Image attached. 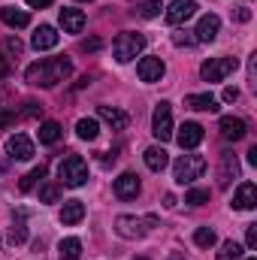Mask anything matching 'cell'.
<instances>
[{"mask_svg": "<svg viewBox=\"0 0 257 260\" xmlns=\"http://www.w3.org/2000/svg\"><path fill=\"white\" fill-rule=\"evenodd\" d=\"M70 73H73V61L61 55V58H46V61L30 64L27 73H24V79H27L30 85H37V88H52V85L64 82Z\"/></svg>", "mask_w": 257, "mask_h": 260, "instance_id": "cell-1", "label": "cell"}, {"mask_svg": "<svg viewBox=\"0 0 257 260\" xmlns=\"http://www.w3.org/2000/svg\"><path fill=\"white\" fill-rule=\"evenodd\" d=\"M58 179L67 188H82L88 182V164L79 154H67L64 160L58 164Z\"/></svg>", "mask_w": 257, "mask_h": 260, "instance_id": "cell-2", "label": "cell"}, {"mask_svg": "<svg viewBox=\"0 0 257 260\" xmlns=\"http://www.w3.org/2000/svg\"><path fill=\"white\" fill-rule=\"evenodd\" d=\"M203 173H206V157H200V154H182L173 167L176 185H194Z\"/></svg>", "mask_w": 257, "mask_h": 260, "instance_id": "cell-3", "label": "cell"}, {"mask_svg": "<svg viewBox=\"0 0 257 260\" xmlns=\"http://www.w3.org/2000/svg\"><path fill=\"white\" fill-rule=\"evenodd\" d=\"M154 224H157V218H154V215H145V218L118 215V218H115V233H118V236H124V239H142Z\"/></svg>", "mask_w": 257, "mask_h": 260, "instance_id": "cell-4", "label": "cell"}, {"mask_svg": "<svg viewBox=\"0 0 257 260\" xmlns=\"http://www.w3.org/2000/svg\"><path fill=\"white\" fill-rule=\"evenodd\" d=\"M145 49V37L142 34H118L115 37V43H112V55H115V61L118 64H127V61H133L139 52Z\"/></svg>", "mask_w": 257, "mask_h": 260, "instance_id": "cell-5", "label": "cell"}, {"mask_svg": "<svg viewBox=\"0 0 257 260\" xmlns=\"http://www.w3.org/2000/svg\"><path fill=\"white\" fill-rule=\"evenodd\" d=\"M236 67H239L236 58H209V61L200 64V76H203V82H221V79H227Z\"/></svg>", "mask_w": 257, "mask_h": 260, "instance_id": "cell-6", "label": "cell"}, {"mask_svg": "<svg viewBox=\"0 0 257 260\" xmlns=\"http://www.w3.org/2000/svg\"><path fill=\"white\" fill-rule=\"evenodd\" d=\"M151 133L160 142H167L173 136V106L170 103H157V109L151 115Z\"/></svg>", "mask_w": 257, "mask_h": 260, "instance_id": "cell-7", "label": "cell"}, {"mask_svg": "<svg viewBox=\"0 0 257 260\" xmlns=\"http://www.w3.org/2000/svg\"><path fill=\"white\" fill-rule=\"evenodd\" d=\"M221 30V18L215 12H206L200 21H197V30H194V43H212Z\"/></svg>", "mask_w": 257, "mask_h": 260, "instance_id": "cell-8", "label": "cell"}, {"mask_svg": "<svg viewBox=\"0 0 257 260\" xmlns=\"http://www.w3.org/2000/svg\"><path fill=\"white\" fill-rule=\"evenodd\" d=\"M218 160H221V164H218V185H221V188H230V182L239 179V160H236L233 151H221Z\"/></svg>", "mask_w": 257, "mask_h": 260, "instance_id": "cell-9", "label": "cell"}, {"mask_svg": "<svg viewBox=\"0 0 257 260\" xmlns=\"http://www.w3.org/2000/svg\"><path fill=\"white\" fill-rule=\"evenodd\" d=\"M6 151H9L12 160H30V157H34V142H30L24 133H12V136L6 139Z\"/></svg>", "mask_w": 257, "mask_h": 260, "instance_id": "cell-10", "label": "cell"}, {"mask_svg": "<svg viewBox=\"0 0 257 260\" xmlns=\"http://www.w3.org/2000/svg\"><path fill=\"white\" fill-rule=\"evenodd\" d=\"M58 40H61V34H58L52 24H40V27L34 30V37H30V46H34L37 52H49V49L58 46Z\"/></svg>", "mask_w": 257, "mask_h": 260, "instance_id": "cell-11", "label": "cell"}, {"mask_svg": "<svg viewBox=\"0 0 257 260\" xmlns=\"http://www.w3.org/2000/svg\"><path fill=\"white\" fill-rule=\"evenodd\" d=\"M197 12V0H173V6L167 9V21L170 24H185Z\"/></svg>", "mask_w": 257, "mask_h": 260, "instance_id": "cell-12", "label": "cell"}, {"mask_svg": "<svg viewBox=\"0 0 257 260\" xmlns=\"http://www.w3.org/2000/svg\"><path fill=\"white\" fill-rule=\"evenodd\" d=\"M136 73H139L142 82H160L164 73H167V67H164L160 58H142V61L136 64Z\"/></svg>", "mask_w": 257, "mask_h": 260, "instance_id": "cell-13", "label": "cell"}, {"mask_svg": "<svg viewBox=\"0 0 257 260\" xmlns=\"http://www.w3.org/2000/svg\"><path fill=\"white\" fill-rule=\"evenodd\" d=\"M139 194V176L136 173H121L115 179V197L118 200H133Z\"/></svg>", "mask_w": 257, "mask_h": 260, "instance_id": "cell-14", "label": "cell"}, {"mask_svg": "<svg viewBox=\"0 0 257 260\" xmlns=\"http://www.w3.org/2000/svg\"><path fill=\"white\" fill-rule=\"evenodd\" d=\"M254 206H257V188L251 182H242V185L236 188V197H233V209L248 212V209H254Z\"/></svg>", "mask_w": 257, "mask_h": 260, "instance_id": "cell-15", "label": "cell"}, {"mask_svg": "<svg viewBox=\"0 0 257 260\" xmlns=\"http://www.w3.org/2000/svg\"><path fill=\"white\" fill-rule=\"evenodd\" d=\"M61 27H64L67 34H82V27H85V12L82 9H76V6H67L61 9Z\"/></svg>", "mask_w": 257, "mask_h": 260, "instance_id": "cell-16", "label": "cell"}, {"mask_svg": "<svg viewBox=\"0 0 257 260\" xmlns=\"http://www.w3.org/2000/svg\"><path fill=\"white\" fill-rule=\"evenodd\" d=\"M218 130H221L224 139L239 142V139L245 136V121H242V118H233V115H224V118L218 121Z\"/></svg>", "mask_w": 257, "mask_h": 260, "instance_id": "cell-17", "label": "cell"}, {"mask_svg": "<svg viewBox=\"0 0 257 260\" xmlns=\"http://www.w3.org/2000/svg\"><path fill=\"white\" fill-rule=\"evenodd\" d=\"M176 139H179L182 148H197V145L203 142V127H200L197 121H185V124L179 127V136H176Z\"/></svg>", "mask_w": 257, "mask_h": 260, "instance_id": "cell-18", "label": "cell"}, {"mask_svg": "<svg viewBox=\"0 0 257 260\" xmlns=\"http://www.w3.org/2000/svg\"><path fill=\"white\" fill-rule=\"evenodd\" d=\"M97 118H103L112 130H124L127 121H130L127 112H121V109H115V106H97Z\"/></svg>", "mask_w": 257, "mask_h": 260, "instance_id": "cell-19", "label": "cell"}, {"mask_svg": "<svg viewBox=\"0 0 257 260\" xmlns=\"http://www.w3.org/2000/svg\"><path fill=\"white\" fill-rule=\"evenodd\" d=\"M142 160H145V167H148L151 173H160V170L170 164V157H167V151H164L160 145H151V148H145Z\"/></svg>", "mask_w": 257, "mask_h": 260, "instance_id": "cell-20", "label": "cell"}, {"mask_svg": "<svg viewBox=\"0 0 257 260\" xmlns=\"http://www.w3.org/2000/svg\"><path fill=\"white\" fill-rule=\"evenodd\" d=\"M185 106L188 109H197V112H215L218 109V100L212 94H188L185 97Z\"/></svg>", "mask_w": 257, "mask_h": 260, "instance_id": "cell-21", "label": "cell"}, {"mask_svg": "<svg viewBox=\"0 0 257 260\" xmlns=\"http://www.w3.org/2000/svg\"><path fill=\"white\" fill-rule=\"evenodd\" d=\"M0 21L9 24V27H27L30 24V15L21 12V9H15V6H3L0 9Z\"/></svg>", "mask_w": 257, "mask_h": 260, "instance_id": "cell-22", "label": "cell"}, {"mask_svg": "<svg viewBox=\"0 0 257 260\" xmlns=\"http://www.w3.org/2000/svg\"><path fill=\"white\" fill-rule=\"evenodd\" d=\"M85 218V206H82V200H67L64 209H61V221L64 224H79Z\"/></svg>", "mask_w": 257, "mask_h": 260, "instance_id": "cell-23", "label": "cell"}, {"mask_svg": "<svg viewBox=\"0 0 257 260\" xmlns=\"http://www.w3.org/2000/svg\"><path fill=\"white\" fill-rule=\"evenodd\" d=\"M61 139V124L58 121H43L40 124V142L43 145H55Z\"/></svg>", "mask_w": 257, "mask_h": 260, "instance_id": "cell-24", "label": "cell"}, {"mask_svg": "<svg viewBox=\"0 0 257 260\" xmlns=\"http://www.w3.org/2000/svg\"><path fill=\"white\" fill-rule=\"evenodd\" d=\"M27 239V227H24V215L18 212L15 218H12V227H9V242L12 245H21Z\"/></svg>", "mask_w": 257, "mask_h": 260, "instance_id": "cell-25", "label": "cell"}, {"mask_svg": "<svg viewBox=\"0 0 257 260\" xmlns=\"http://www.w3.org/2000/svg\"><path fill=\"white\" fill-rule=\"evenodd\" d=\"M58 251H61V260H79V254H82V242H79L76 236H70V239H61Z\"/></svg>", "mask_w": 257, "mask_h": 260, "instance_id": "cell-26", "label": "cell"}, {"mask_svg": "<svg viewBox=\"0 0 257 260\" xmlns=\"http://www.w3.org/2000/svg\"><path fill=\"white\" fill-rule=\"evenodd\" d=\"M43 179H46V167H37V170H30V173L18 182V191H24V194H27V191H34Z\"/></svg>", "mask_w": 257, "mask_h": 260, "instance_id": "cell-27", "label": "cell"}, {"mask_svg": "<svg viewBox=\"0 0 257 260\" xmlns=\"http://www.w3.org/2000/svg\"><path fill=\"white\" fill-rule=\"evenodd\" d=\"M76 133H79V139H97V133H100L97 118H79L76 121Z\"/></svg>", "mask_w": 257, "mask_h": 260, "instance_id": "cell-28", "label": "cell"}, {"mask_svg": "<svg viewBox=\"0 0 257 260\" xmlns=\"http://www.w3.org/2000/svg\"><path fill=\"white\" fill-rule=\"evenodd\" d=\"M194 242H197L200 248H212V245L218 242V236H215V230H212V227H197V233H194Z\"/></svg>", "mask_w": 257, "mask_h": 260, "instance_id": "cell-29", "label": "cell"}, {"mask_svg": "<svg viewBox=\"0 0 257 260\" xmlns=\"http://www.w3.org/2000/svg\"><path fill=\"white\" fill-rule=\"evenodd\" d=\"M218 260H242V245L233 242V239H227L221 245V251H218Z\"/></svg>", "mask_w": 257, "mask_h": 260, "instance_id": "cell-30", "label": "cell"}, {"mask_svg": "<svg viewBox=\"0 0 257 260\" xmlns=\"http://www.w3.org/2000/svg\"><path fill=\"white\" fill-rule=\"evenodd\" d=\"M160 9H164V3H160V0H145V3H139V6H136V12H139L142 18H154V15H160Z\"/></svg>", "mask_w": 257, "mask_h": 260, "instance_id": "cell-31", "label": "cell"}, {"mask_svg": "<svg viewBox=\"0 0 257 260\" xmlns=\"http://www.w3.org/2000/svg\"><path fill=\"white\" fill-rule=\"evenodd\" d=\"M58 197H61V185H43L40 188V203H58Z\"/></svg>", "mask_w": 257, "mask_h": 260, "instance_id": "cell-32", "label": "cell"}, {"mask_svg": "<svg viewBox=\"0 0 257 260\" xmlns=\"http://www.w3.org/2000/svg\"><path fill=\"white\" fill-rule=\"evenodd\" d=\"M185 203H191V206H203V203H209V191H206V188H191V191L185 194Z\"/></svg>", "mask_w": 257, "mask_h": 260, "instance_id": "cell-33", "label": "cell"}, {"mask_svg": "<svg viewBox=\"0 0 257 260\" xmlns=\"http://www.w3.org/2000/svg\"><path fill=\"white\" fill-rule=\"evenodd\" d=\"M6 52H9V55H21V52H24L21 40H18V37H9V40H6Z\"/></svg>", "mask_w": 257, "mask_h": 260, "instance_id": "cell-34", "label": "cell"}, {"mask_svg": "<svg viewBox=\"0 0 257 260\" xmlns=\"http://www.w3.org/2000/svg\"><path fill=\"white\" fill-rule=\"evenodd\" d=\"M245 245L248 248H257V224H248L245 227Z\"/></svg>", "mask_w": 257, "mask_h": 260, "instance_id": "cell-35", "label": "cell"}, {"mask_svg": "<svg viewBox=\"0 0 257 260\" xmlns=\"http://www.w3.org/2000/svg\"><path fill=\"white\" fill-rule=\"evenodd\" d=\"M100 46H103V43H100L97 37H91V40H82V52H100Z\"/></svg>", "mask_w": 257, "mask_h": 260, "instance_id": "cell-36", "label": "cell"}, {"mask_svg": "<svg viewBox=\"0 0 257 260\" xmlns=\"http://www.w3.org/2000/svg\"><path fill=\"white\" fill-rule=\"evenodd\" d=\"M173 43L176 46H194V37H188V34H173Z\"/></svg>", "mask_w": 257, "mask_h": 260, "instance_id": "cell-37", "label": "cell"}, {"mask_svg": "<svg viewBox=\"0 0 257 260\" xmlns=\"http://www.w3.org/2000/svg\"><path fill=\"white\" fill-rule=\"evenodd\" d=\"M221 97H224L227 103H233V100H239V91H236V88H224V94H221Z\"/></svg>", "mask_w": 257, "mask_h": 260, "instance_id": "cell-38", "label": "cell"}, {"mask_svg": "<svg viewBox=\"0 0 257 260\" xmlns=\"http://www.w3.org/2000/svg\"><path fill=\"white\" fill-rule=\"evenodd\" d=\"M12 121H15V115H12V112H3V109H0V127H6V124H12Z\"/></svg>", "mask_w": 257, "mask_h": 260, "instance_id": "cell-39", "label": "cell"}, {"mask_svg": "<svg viewBox=\"0 0 257 260\" xmlns=\"http://www.w3.org/2000/svg\"><path fill=\"white\" fill-rule=\"evenodd\" d=\"M52 0H27V6H34V9H43V6H49Z\"/></svg>", "mask_w": 257, "mask_h": 260, "instance_id": "cell-40", "label": "cell"}, {"mask_svg": "<svg viewBox=\"0 0 257 260\" xmlns=\"http://www.w3.org/2000/svg\"><path fill=\"white\" fill-rule=\"evenodd\" d=\"M236 18H239V21H248V18H251V12H248V9H245V6H242V9H239V12H236Z\"/></svg>", "mask_w": 257, "mask_h": 260, "instance_id": "cell-41", "label": "cell"}, {"mask_svg": "<svg viewBox=\"0 0 257 260\" xmlns=\"http://www.w3.org/2000/svg\"><path fill=\"white\" fill-rule=\"evenodd\" d=\"M43 109H37V103H27V109H24V115H40Z\"/></svg>", "mask_w": 257, "mask_h": 260, "instance_id": "cell-42", "label": "cell"}, {"mask_svg": "<svg viewBox=\"0 0 257 260\" xmlns=\"http://www.w3.org/2000/svg\"><path fill=\"white\" fill-rule=\"evenodd\" d=\"M248 164H251V167H257V145L248 151Z\"/></svg>", "mask_w": 257, "mask_h": 260, "instance_id": "cell-43", "label": "cell"}, {"mask_svg": "<svg viewBox=\"0 0 257 260\" xmlns=\"http://www.w3.org/2000/svg\"><path fill=\"white\" fill-rule=\"evenodd\" d=\"M164 206H167V209H173V206H176V197L167 194V197H164Z\"/></svg>", "mask_w": 257, "mask_h": 260, "instance_id": "cell-44", "label": "cell"}, {"mask_svg": "<svg viewBox=\"0 0 257 260\" xmlns=\"http://www.w3.org/2000/svg\"><path fill=\"white\" fill-rule=\"evenodd\" d=\"M6 73H9V67H6V58H3V55H0V79H3V76H6Z\"/></svg>", "mask_w": 257, "mask_h": 260, "instance_id": "cell-45", "label": "cell"}, {"mask_svg": "<svg viewBox=\"0 0 257 260\" xmlns=\"http://www.w3.org/2000/svg\"><path fill=\"white\" fill-rule=\"evenodd\" d=\"M133 260H145V257H133Z\"/></svg>", "mask_w": 257, "mask_h": 260, "instance_id": "cell-46", "label": "cell"}, {"mask_svg": "<svg viewBox=\"0 0 257 260\" xmlns=\"http://www.w3.org/2000/svg\"><path fill=\"white\" fill-rule=\"evenodd\" d=\"M82 3H91V0H82Z\"/></svg>", "mask_w": 257, "mask_h": 260, "instance_id": "cell-47", "label": "cell"}, {"mask_svg": "<svg viewBox=\"0 0 257 260\" xmlns=\"http://www.w3.org/2000/svg\"><path fill=\"white\" fill-rule=\"evenodd\" d=\"M248 260H254V257H248Z\"/></svg>", "mask_w": 257, "mask_h": 260, "instance_id": "cell-48", "label": "cell"}]
</instances>
